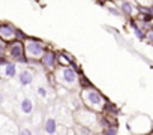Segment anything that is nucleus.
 <instances>
[{"label":"nucleus","instance_id":"12","mask_svg":"<svg viewBox=\"0 0 153 135\" xmlns=\"http://www.w3.org/2000/svg\"><path fill=\"white\" fill-rule=\"evenodd\" d=\"M41 63L45 69H54L56 68V63H57V56L53 53V51H45V54L42 56L41 59Z\"/></svg>","mask_w":153,"mask_h":135},{"label":"nucleus","instance_id":"15","mask_svg":"<svg viewBox=\"0 0 153 135\" xmlns=\"http://www.w3.org/2000/svg\"><path fill=\"white\" fill-rule=\"evenodd\" d=\"M35 93H36V96H38L41 101H48L50 90H48V87H47L44 83H39V84L35 87Z\"/></svg>","mask_w":153,"mask_h":135},{"label":"nucleus","instance_id":"4","mask_svg":"<svg viewBox=\"0 0 153 135\" xmlns=\"http://www.w3.org/2000/svg\"><path fill=\"white\" fill-rule=\"evenodd\" d=\"M24 51L29 59H42V56L45 54V45L35 39H26Z\"/></svg>","mask_w":153,"mask_h":135},{"label":"nucleus","instance_id":"16","mask_svg":"<svg viewBox=\"0 0 153 135\" xmlns=\"http://www.w3.org/2000/svg\"><path fill=\"white\" fill-rule=\"evenodd\" d=\"M18 135H35L33 134V126L30 123H23L18 128Z\"/></svg>","mask_w":153,"mask_h":135},{"label":"nucleus","instance_id":"10","mask_svg":"<svg viewBox=\"0 0 153 135\" xmlns=\"http://www.w3.org/2000/svg\"><path fill=\"white\" fill-rule=\"evenodd\" d=\"M59 132V123L56 120V117L48 116L44 120V134L45 135H57Z\"/></svg>","mask_w":153,"mask_h":135},{"label":"nucleus","instance_id":"24","mask_svg":"<svg viewBox=\"0 0 153 135\" xmlns=\"http://www.w3.org/2000/svg\"><path fill=\"white\" fill-rule=\"evenodd\" d=\"M150 135H153V134H150Z\"/></svg>","mask_w":153,"mask_h":135},{"label":"nucleus","instance_id":"22","mask_svg":"<svg viewBox=\"0 0 153 135\" xmlns=\"http://www.w3.org/2000/svg\"><path fill=\"white\" fill-rule=\"evenodd\" d=\"M146 39H147L150 44H153V30H147V32H146Z\"/></svg>","mask_w":153,"mask_h":135},{"label":"nucleus","instance_id":"14","mask_svg":"<svg viewBox=\"0 0 153 135\" xmlns=\"http://www.w3.org/2000/svg\"><path fill=\"white\" fill-rule=\"evenodd\" d=\"M17 75H18V66H17V63H8L3 68V77L6 80L17 78Z\"/></svg>","mask_w":153,"mask_h":135},{"label":"nucleus","instance_id":"23","mask_svg":"<svg viewBox=\"0 0 153 135\" xmlns=\"http://www.w3.org/2000/svg\"><path fill=\"white\" fill-rule=\"evenodd\" d=\"M62 135H75V132L72 129H66L65 132H62Z\"/></svg>","mask_w":153,"mask_h":135},{"label":"nucleus","instance_id":"13","mask_svg":"<svg viewBox=\"0 0 153 135\" xmlns=\"http://www.w3.org/2000/svg\"><path fill=\"white\" fill-rule=\"evenodd\" d=\"M0 135H18V126L9 119L2 128H0Z\"/></svg>","mask_w":153,"mask_h":135},{"label":"nucleus","instance_id":"5","mask_svg":"<svg viewBox=\"0 0 153 135\" xmlns=\"http://www.w3.org/2000/svg\"><path fill=\"white\" fill-rule=\"evenodd\" d=\"M17 108H18L20 116L29 117V116L33 114V111H35V101H33V98H30L29 95H23V96L20 98V101H18Z\"/></svg>","mask_w":153,"mask_h":135},{"label":"nucleus","instance_id":"2","mask_svg":"<svg viewBox=\"0 0 153 135\" xmlns=\"http://www.w3.org/2000/svg\"><path fill=\"white\" fill-rule=\"evenodd\" d=\"M81 99L92 111H102L104 110L105 101L96 89H83L81 90Z\"/></svg>","mask_w":153,"mask_h":135},{"label":"nucleus","instance_id":"19","mask_svg":"<svg viewBox=\"0 0 153 135\" xmlns=\"http://www.w3.org/2000/svg\"><path fill=\"white\" fill-rule=\"evenodd\" d=\"M102 135H117V128L116 126H107L104 129V134Z\"/></svg>","mask_w":153,"mask_h":135},{"label":"nucleus","instance_id":"8","mask_svg":"<svg viewBox=\"0 0 153 135\" xmlns=\"http://www.w3.org/2000/svg\"><path fill=\"white\" fill-rule=\"evenodd\" d=\"M119 11L122 12V15H126V17H132L135 15L138 11H137V3L135 2H128V0H122V2H117L116 3Z\"/></svg>","mask_w":153,"mask_h":135},{"label":"nucleus","instance_id":"7","mask_svg":"<svg viewBox=\"0 0 153 135\" xmlns=\"http://www.w3.org/2000/svg\"><path fill=\"white\" fill-rule=\"evenodd\" d=\"M36 78V72L33 69H30V68H24V69L18 71V75H17V80H18V84L21 87H29L33 84Z\"/></svg>","mask_w":153,"mask_h":135},{"label":"nucleus","instance_id":"3","mask_svg":"<svg viewBox=\"0 0 153 135\" xmlns=\"http://www.w3.org/2000/svg\"><path fill=\"white\" fill-rule=\"evenodd\" d=\"M131 132L134 134H140V135H147L152 132V120L144 116V114H138L134 119H131V122L128 123Z\"/></svg>","mask_w":153,"mask_h":135},{"label":"nucleus","instance_id":"1","mask_svg":"<svg viewBox=\"0 0 153 135\" xmlns=\"http://www.w3.org/2000/svg\"><path fill=\"white\" fill-rule=\"evenodd\" d=\"M54 77H56V81L66 87V89H76L78 87V74L74 69L72 66H60L56 69L54 72Z\"/></svg>","mask_w":153,"mask_h":135},{"label":"nucleus","instance_id":"11","mask_svg":"<svg viewBox=\"0 0 153 135\" xmlns=\"http://www.w3.org/2000/svg\"><path fill=\"white\" fill-rule=\"evenodd\" d=\"M17 29L12 24H2L0 26V39L3 41H14L17 38Z\"/></svg>","mask_w":153,"mask_h":135},{"label":"nucleus","instance_id":"18","mask_svg":"<svg viewBox=\"0 0 153 135\" xmlns=\"http://www.w3.org/2000/svg\"><path fill=\"white\" fill-rule=\"evenodd\" d=\"M76 134H78V135H92V129L78 125V126H76Z\"/></svg>","mask_w":153,"mask_h":135},{"label":"nucleus","instance_id":"26","mask_svg":"<svg viewBox=\"0 0 153 135\" xmlns=\"http://www.w3.org/2000/svg\"><path fill=\"white\" fill-rule=\"evenodd\" d=\"M99 135H101V134H99Z\"/></svg>","mask_w":153,"mask_h":135},{"label":"nucleus","instance_id":"17","mask_svg":"<svg viewBox=\"0 0 153 135\" xmlns=\"http://www.w3.org/2000/svg\"><path fill=\"white\" fill-rule=\"evenodd\" d=\"M131 26H132V29H134V33H135V36H137L140 41H144V39H146V33H144V30H143L141 27H138L135 23H132Z\"/></svg>","mask_w":153,"mask_h":135},{"label":"nucleus","instance_id":"9","mask_svg":"<svg viewBox=\"0 0 153 135\" xmlns=\"http://www.w3.org/2000/svg\"><path fill=\"white\" fill-rule=\"evenodd\" d=\"M8 53H9V57L14 59V60H20L21 57H24V44H21L20 41H15L9 45L8 48Z\"/></svg>","mask_w":153,"mask_h":135},{"label":"nucleus","instance_id":"20","mask_svg":"<svg viewBox=\"0 0 153 135\" xmlns=\"http://www.w3.org/2000/svg\"><path fill=\"white\" fill-rule=\"evenodd\" d=\"M108 12L114 17H122V12L119 11V8H114V6H108Z\"/></svg>","mask_w":153,"mask_h":135},{"label":"nucleus","instance_id":"21","mask_svg":"<svg viewBox=\"0 0 153 135\" xmlns=\"http://www.w3.org/2000/svg\"><path fill=\"white\" fill-rule=\"evenodd\" d=\"M6 96H8L6 92L0 89V107H3V105L6 104Z\"/></svg>","mask_w":153,"mask_h":135},{"label":"nucleus","instance_id":"25","mask_svg":"<svg viewBox=\"0 0 153 135\" xmlns=\"http://www.w3.org/2000/svg\"><path fill=\"white\" fill-rule=\"evenodd\" d=\"M152 134H153V132H152Z\"/></svg>","mask_w":153,"mask_h":135},{"label":"nucleus","instance_id":"6","mask_svg":"<svg viewBox=\"0 0 153 135\" xmlns=\"http://www.w3.org/2000/svg\"><path fill=\"white\" fill-rule=\"evenodd\" d=\"M75 119L81 126H86L89 129L96 125V114L93 111H89V110H80L75 114Z\"/></svg>","mask_w":153,"mask_h":135}]
</instances>
